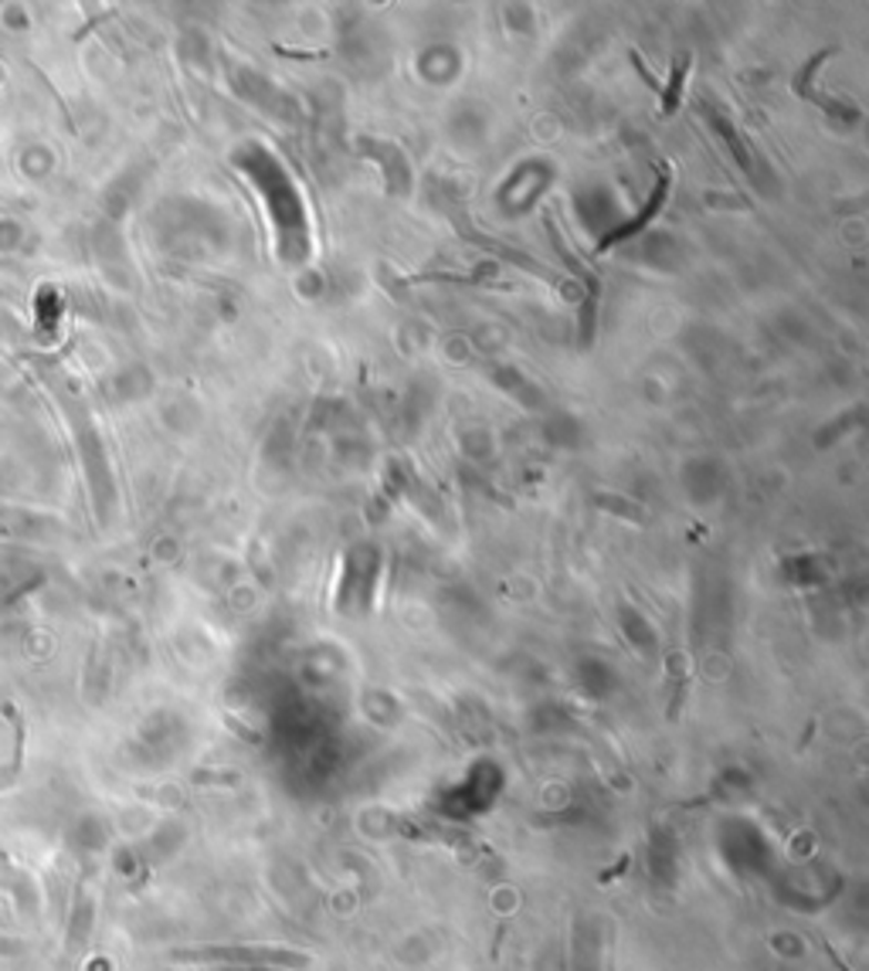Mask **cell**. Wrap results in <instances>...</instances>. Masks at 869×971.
<instances>
[{"label": "cell", "instance_id": "6da1fadb", "mask_svg": "<svg viewBox=\"0 0 869 971\" xmlns=\"http://www.w3.org/2000/svg\"><path fill=\"white\" fill-rule=\"evenodd\" d=\"M11 242H18V228L0 225V245H11Z\"/></svg>", "mask_w": 869, "mask_h": 971}]
</instances>
